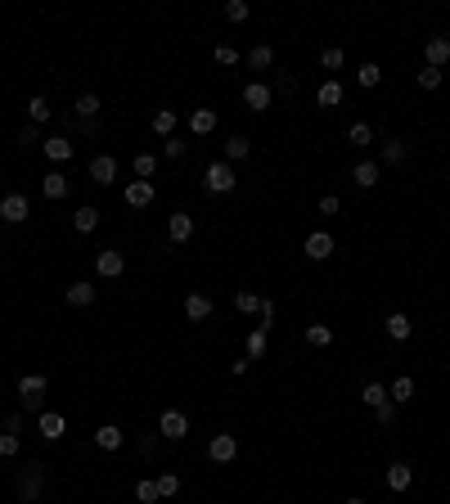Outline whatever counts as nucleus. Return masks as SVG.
<instances>
[{"label": "nucleus", "mask_w": 450, "mask_h": 504, "mask_svg": "<svg viewBox=\"0 0 450 504\" xmlns=\"http://www.w3.org/2000/svg\"><path fill=\"white\" fill-rule=\"evenodd\" d=\"M203 185H207V194H230V189L239 185V176H234V167H230V163H212L203 171Z\"/></svg>", "instance_id": "f257e3e1"}, {"label": "nucleus", "mask_w": 450, "mask_h": 504, "mask_svg": "<svg viewBox=\"0 0 450 504\" xmlns=\"http://www.w3.org/2000/svg\"><path fill=\"white\" fill-rule=\"evenodd\" d=\"M18 396H23L27 410H36L41 396H45V374H23V378H18Z\"/></svg>", "instance_id": "f03ea898"}, {"label": "nucleus", "mask_w": 450, "mask_h": 504, "mask_svg": "<svg viewBox=\"0 0 450 504\" xmlns=\"http://www.w3.org/2000/svg\"><path fill=\"white\" fill-rule=\"evenodd\" d=\"M243 104H248L252 113H266V108L275 104V90H271L266 81H248V86H243Z\"/></svg>", "instance_id": "7ed1b4c3"}, {"label": "nucleus", "mask_w": 450, "mask_h": 504, "mask_svg": "<svg viewBox=\"0 0 450 504\" xmlns=\"http://www.w3.org/2000/svg\"><path fill=\"white\" fill-rule=\"evenodd\" d=\"M234 455H239V441L230 432H216L212 441H207V460H212V464H230Z\"/></svg>", "instance_id": "20e7f679"}, {"label": "nucleus", "mask_w": 450, "mask_h": 504, "mask_svg": "<svg viewBox=\"0 0 450 504\" xmlns=\"http://www.w3.org/2000/svg\"><path fill=\"white\" fill-rule=\"evenodd\" d=\"M27 212H32V203H27L23 194H5V198H0V216H5L9 225H23Z\"/></svg>", "instance_id": "39448f33"}, {"label": "nucleus", "mask_w": 450, "mask_h": 504, "mask_svg": "<svg viewBox=\"0 0 450 504\" xmlns=\"http://www.w3.org/2000/svg\"><path fill=\"white\" fill-rule=\"evenodd\" d=\"M167 239L171 243H189L194 239V216L189 212H171L167 216Z\"/></svg>", "instance_id": "423d86ee"}, {"label": "nucleus", "mask_w": 450, "mask_h": 504, "mask_svg": "<svg viewBox=\"0 0 450 504\" xmlns=\"http://www.w3.org/2000/svg\"><path fill=\"white\" fill-rule=\"evenodd\" d=\"M424 59H428V68H442L446 72V63H450V36H428Z\"/></svg>", "instance_id": "0eeeda50"}, {"label": "nucleus", "mask_w": 450, "mask_h": 504, "mask_svg": "<svg viewBox=\"0 0 450 504\" xmlns=\"http://www.w3.org/2000/svg\"><path fill=\"white\" fill-rule=\"evenodd\" d=\"M95 270H99L104 279H118V275L127 270V257H122L118 248H104L99 257H95Z\"/></svg>", "instance_id": "6e6552de"}, {"label": "nucleus", "mask_w": 450, "mask_h": 504, "mask_svg": "<svg viewBox=\"0 0 450 504\" xmlns=\"http://www.w3.org/2000/svg\"><path fill=\"white\" fill-rule=\"evenodd\" d=\"M302 252L311 257V261H329V257H333V234H329V230H315L311 239H306Z\"/></svg>", "instance_id": "1a4fd4ad"}, {"label": "nucleus", "mask_w": 450, "mask_h": 504, "mask_svg": "<svg viewBox=\"0 0 450 504\" xmlns=\"http://www.w3.org/2000/svg\"><path fill=\"white\" fill-rule=\"evenodd\" d=\"M158 432L167 437V441H180V437L189 432V419H185V414H180V410H167V414H162V419H158Z\"/></svg>", "instance_id": "9d476101"}, {"label": "nucleus", "mask_w": 450, "mask_h": 504, "mask_svg": "<svg viewBox=\"0 0 450 504\" xmlns=\"http://www.w3.org/2000/svg\"><path fill=\"white\" fill-rule=\"evenodd\" d=\"M90 180L95 185H113V180H118V158H109V154L90 158Z\"/></svg>", "instance_id": "9b49d317"}, {"label": "nucleus", "mask_w": 450, "mask_h": 504, "mask_svg": "<svg viewBox=\"0 0 450 504\" xmlns=\"http://www.w3.org/2000/svg\"><path fill=\"white\" fill-rule=\"evenodd\" d=\"M36 432H41L45 441H59V437L68 432V419H63V414H54V410H45L41 419H36Z\"/></svg>", "instance_id": "f8f14e48"}, {"label": "nucleus", "mask_w": 450, "mask_h": 504, "mask_svg": "<svg viewBox=\"0 0 450 504\" xmlns=\"http://www.w3.org/2000/svg\"><path fill=\"white\" fill-rule=\"evenodd\" d=\"M41 487H45V473L41 469H27L23 482H18V496H23V504H36V500H41Z\"/></svg>", "instance_id": "ddd939ff"}, {"label": "nucleus", "mask_w": 450, "mask_h": 504, "mask_svg": "<svg viewBox=\"0 0 450 504\" xmlns=\"http://www.w3.org/2000/svg\"><path fill=\"white\" fill-rule=\"evenodd\" d=\"M347 99V90H342V81L338 77H329L320 86V90H315V104H320V108H338V104Z\"/></svg>", "instance_id": "4468645a"}, {"label": "nucleus", "mask_w": 450, "mask_h": 504, "mask_svg": "<svg viewBox=\"0 0 450 504\" xmlns=\"http://www.w3.org/2000/svg\"><path fill=\"white\" fill-rule=\"evenodd\" d=\"M383 329H387V338H392V342H405L410 334H415V325H410L405 311H392V316L383 320Z\"/></svg>", "instance_id": "2eb2a0df"}, {"label": "nucleus", "mask_w": 450, "mask_h": 504, "mask_svg": "<svg viewBox=\"0 0 450 504\" xmlns=\"http://www.w3.org/2000/svg\"><path fill=\"white\" fill-rule=\"evenodd\" d=\"M153 194H158L153 180H131V185H127V207H149Z\"/></svg>", "instance_id": "dca6fc26"}, {"label": "nucleus", "mask_w": 450, "mask_h": 504, "mask_svg": "<svg viewBox=\"0 0 450 504\" xmlns=\"http://www.w3.org/2000/svg\"><path fill=\"white\" fill-rule=\"evenodd\" d=\"M122 441H127V432H122L118 423L95 428V446H99V450H122Z\"/></svg>", "instance_id": "f3484780"}, {"label": "nucleus", "mask_w": 450, "mask_h": 504, "mask_svg": "<svg viewBox=\"0 0 450 504\" xmlns=\"http://www.w3.org/2000/svg\"><path fill=\"white\" fill-rule=\"evenodd\" d=\"M185 316L194 320V325H203V320L212 316V298H207V293H189L185 298Z\"/></svg>", "instance_id": "a211bd4d"}, {"label": "nucleus", "mask_w": 450, "mask_h": 504, "mask_svg": "<svg viewBox=\"0 0 450 504\" xmlns=\"http://www.w3.org/2000/svg\"><path fill=\"white\" fill-rule=\"evenodd\" d=\"M410 482H415V469H410L405 460L387 464V487H392V491H410Z\"/></svg>", "instance_id": "6ab92c4d"}, {"label": "nucleus", "mask_w": 450, "mask_h": 504, "mask_svg": "<svg viewBox=\"0 0 450 504\" xmlns=\"http://www.w3.org/2000/svg\"><path fill=\"white\" fill-rule=\"evenodd\" d=\"M41 189H45V198H54V203H59V198H68V176H63V171H45V180H41Z\"/></svg>", "instance_id": "aec40b11"}, {"label": "nucleus", "mask_w": 450, "mask_h": 504, "mask_svg": "<svg viewBox=\"0 0 450 504\" xmlns=\"http://www.w3.org/2000/svg\"><path fill=\"white\" fill-rule=\"evenodd\" d=\"M95 225H99V207L81 203V207H77V212H72V230H77V234H90Z\"/></svg>", "instance_id": "412c9836"}, {"label": "nucleus", "mask_w": 450, "mask_h": 504, "mask_svg": "<svg viewBox=\"0 0 450 504\" xmlns=\"http://www.w3.org/2000/svg\"><path fill=\"white\" fill-rule=\"evenodd\" d=\"M189 131H194V136H212L216 131V108H194L189 113Z\"/></svg>", "instance_id": "4be33fe9"}, {"label": "nucleus", "mask_w": 450, "mask_h": 504, "mask_svg": "<svg viewBox=\"0 0 450 504\" xmlns=\"http://www.w3.org/2000/svg\"><path fill=\"white\" fill-rule=\"evenodd\" d=\"M45 158H50V163H68L72 158V140L68 136H50L45 140Z\"/></svg>", "instance_id": "5701e85b"}, {"label": "nucleus", "mask_w": 450, "mask_h": 504, "mask_svg": "<svg viewBox=\"0 0 450 504\" xmlns=\"http://www.w3.org/2000/svg\"><path fill=\"white\" fill-rule=\"evenodd\" d=\"M63 302H68V307H90L95 302V284H86V279H77L68 293H63Z\"/></svg>", "instance_id": "b1692460"}, {"label": "nucleus", "mask_w": 450, "mask_h": 504, "mask_svg": "<svg viewBox=\"0 0 450 504\" xmlns=\"http://www.w3.org/2000/svg\"><path fill=\"white\" fill-rule=\"evenodd\" d=\"M248 154H252V140L248 136H230L225 140V163H243Z\"/></svg>", "instance_id": "393cba45"}, {"label": "nucleus", "mask_w": 450, "mask_h": 504, "mask_svg": "<svg viewBox=\"0 0 450 504\" xmlns=\"http://www.w3.org/2000/svg\"><path fill=\"white\" fill-rule=\"evenodd\" d=\"M410 396H415V378H410V374H401L396 383L387 387V401H392V405H405Z\"/></svg>", "instance_id": "a878e982"}, {"label": "nucleus", "mask_w": 450, "mask_h": 504, "mask_svg": "<svg viewBox=\"0 0 450 504\" xmlns=\"http://www.w3.org/2000/svg\"><path fill=\"white\" fill-rule=\"evenodd\" d=\"M351 180H356L360 189H374L378 185V163H356L351 167Z\"/></svg>", "instance_id": "bb28decb"}, {"label": "nucleus", "mask_w": 450, "mask_h": 504, "mask_svg": "<svg viewBox=\"0 0 450 504\" xmlns=\"http://www.w3.org/2000/svg\"><path fill=\"white\" fill-rule=\"evenodd\" d=\"M99 108H104L99 95H81V99H77V122H95V117H99Z\"/></svg>", "instance_id": "cd10ccee"}, {"label": "nucleus", "mask_w": 450, "mask_h": 504, "mask_svg": "<svg viewBox=\"0 0 450 504\" xmlns=\"http://www.w3.org/2000/svg\"><path fill=\"white\" fill-rule=\"evenodd\" d=\"M27 122H32V127H45V122H50V104H45V95L27 99Z\"/></svg>", "instance_id": "c85d7f7f"}, {"label": "nucleus", "mask_w": 450, "mask_h": 504, "mask_svg": "<svg viewBox=\"0 0 450 504\" xmlns=\"http://www.w3.org/2000/svg\"><path fill=\"white\" fill-rule=\"evenodd\" d=\"M176 113H171V108H158V113H153V131H158V136L162 140H171V131H176Z\"/></svg>", "instance_id": "c756f323"}, {"label": "nucleus", "mask_w": 450, "mask_h": 504, "mask_svg": "<svg viewBox=\"0 0 450 504\" xmlns=\"http://www.w3.org/2000/svg\"><path fill=\"white\" fill-rule=\"evenodd\" d=\"M405 154H410V149H405V140H383V163H387V167L405 163Z\"/></svg>", "instance_id": "7c9ffc66"}, {"label": "nucleus", "mask_w": 450, "mask_h": 504, "mask_svg": "<svg viewBox=\"0 0 450 504\" xmlns=\"http://www.w3.org/2000/svg\"><path fill=\"white\" fill-rule=\"evenodd\" d=\"M271 63H275V50H271V45H252V50H248V68L262 72V68H271Z\"/></svg>", "instance_id": "2f4dec72"}, {"label": "nucleus", "mask_w": 450, "mask_h": 504, "mask_svg": "<svg viewBox=\"0 0 450 504\" xmlns=\"http://www.w3.org/2000/svg\"><path fill=\"white\" fill-rule=\"evenodd\" d=\"M266 347H271V338H266V329H252L248 334V360H262Z\"/></svg>", "instance_id": "473e14b6"}, {"label": "nucleus", "mask_w": 450, "mask_h": 504, "mask_svg": "<svg viewBox=\"0 0 450 504\" xmlns=\"http://www.w3.org/2000/svg\"><path fill=\"white\" fill-rule=\"evenodd\" d=\"M306 342L311 347H333V329L329 325H306Z\"/></svg>", "instance_id": "72a5a7b5"}, {"label": "nucleus", "mask_w": 450, "mask_h": 504, "mask_svg": "<svg viewBox=\"0 0 450 504\" xmlns=\"http://www.w3.org/2000/svg\"><path fill=\"white\" fill-rule=\"evenodd\" d=\"M347 140H351V145H360V149H369V145H374V127H365V122H351Z\"/></svg>", "instance_id": "f704fd0d"}, {"label": "nucleus", "mask_w": 450, "mask_h": 504, "mask_svg": "<svg viewBox=\"0 0 450 504\" xmlns=\"http://www.w3.org/2000/svg\"><path fill=\"white\" fill-rule=\"evenodd\" d=\"M356 81H360V86H365V90H374V86L383 81V68H378V63H360V72H356Z\"/></svg>", "instance_id": "c9c22d12"}, {"label": "nucleus", "mask_w": 450, "mask_h": 504, "mask_svg": "<svg viewBox=\"0 0 450 504\" xmlns=\"http://www.w3.org/2000/svg\"><path fill=\"white\" fill-rule=\"evenodd\" d=\"M234 311H243V316H257V311H262V298H257V293H234Z\"/></svg>", "instance_id": "e433bc0d"}, {"label": "nucleus", "mask_w": 450, "mask_h": 504, "mask_svg": "<svg viewBox=\"0 0 450 504\" xmlns=\"http://www.w3.org/2000/svg\"><path fill=\"white\" fill-rule=\"evenodd\" d=\"M131 167H136V176H140V180H153V171H158V158H153V154H136V163H131Z\"/></svg>", "instance_id": "4c0bfd02"}, {"label": "nucleus", "mask_w": 450, "mask_h": 504, "mask_svg": "<svg viewBox=\"0 0 450 504\" xmlns=\"http://www.w3.org/2000/svg\"><path fill=\"white\" fill-rule=\"evenodd\" d=\"M360 396H365V405H369V410H378V405H387V387H383V383H369V387H365Z\"/></svg>", "instance_id": "58836bf2"}, {"label": "nucleus", "mask_w": 450, "mask_h": 504, "mask_svg": "<svg viewBox=\"0 0 450 504\" xmlns=\"http://www.w3.org/2000/svg\"><path fill=\"white\" fill-rule=\"evenodd\" d=\"M176 491H180V478H176V473H162V478H158V500H171Z\"/></svg>", "instance_id": "ea45409f"}, {"label": "nucleus", "mask_w": 450, "mask_h": 504, "mask_svg": "<svg viewBox=\"0 0 450 504\" xmlns=\"http://www.w3.org/2000/svg\"><path fill=\"white\" fill-rule=\"evenodd\" d=\"M442 77H446L442 68H428V63L419 68V86H424V90H437V86H442Z\"/></svg>", "instance_id": "a19ab883"}, {"label": "nucleus", "mask_w": 450, "mask_h": 504, "mask_svg": "<svg viewBox=\"0 0 450 504\" xmlns=\"http://www.w3.org/2000/svg\"><path fill=\"white\" fill-rule=\"evenodd\" d=\"M320 63H324V68H329V72H338V68H342V63H347V54H342V50H338V45H329V50H324V54H320Z\"/></svg>", "instance_id": "79ce46f5"}, {"label": "nucleus", "mask_w": 450, "mask_h": 504, "mask_svg": "<svg viewBox=\"0 0 450 504\" xmlns=\"http://www.w3.org/2000/svg\"><path fill=\"white\" fill-rule=\"evenodd\" d=\"M18 450H23V441H18V432H0V455H5V460H14Z\"/></svg>", "instance_id": "37998d69"}, {"label": "nucleus", "mask_w": 450, "mask_h": 504, "mask_svg": "<svg viewBox=\"0 0 450 504\" xmlns=\"http://www.w3.org/2000/svg\"><path fill=\"white\" fill-rule=\"evenodd\" d=\"M243 18H248L243 0H225V23H243Z\"/></svg>", "instance_id": "c03bdc74"}, {"label": "nucleus", "mask_w": 450, "mask_h": 504, "mask_svg": "<svg viewBox=\"0 0 450 504\" xmlns=\"http://www.w3.org/2000/svg\"><path fill=\"white\" fill-rule=\"evenodd\" d=\"M14 140H18L23 149H32L36 140H41V127H32V122H27V127H18V136H14Z\"/></svg>", "instance_id": "a18cd8bd"}, {"label": "nucleus", "mask_w": 450, "mask_h": 504, "mask_svg": "<svg viewBox=\"0 0 450 504\" xmlns=\"http://www.w3.org/2000/svg\"><path fill=\"white\" fill-rule=\"evenodd\" d=\"M216 63H221V68H234V63H239V50H234V45H216Z\"/></svg>", "instance_id": "49530a36"}, {"label": "nucleus", "mask_w": 450, "mask_h": 504, "mask_svg": "<svg viewBox=\"0 0 450 504\" xmlns=\"http://www.w3.org/2000/svg\"><path fill=\"white\" fill-rule=\"evenodd\" d=\"M136 500L140 504H153V500H158V482H140V487H136Z\"/></svg>", "instance_id": "de8ad7c7"}, {"label": "nucleus", "mask_w": 450, "mask_h": 504, "mask_svg": "<svg viewBox=\"0 0 450 504\" xmlns=\"http://www.w3.org/2000/svg\"><path fill=\"white\" fill-rule=\"evenodd\" d=\"M320 212H324V216H338V212H342V198H338V194H324V198H320Z\"/></svg>", "instance_id": "09e8293b"}, {"label": "nucleus", "mask_w": 450, "mask_h": 504, "mask_svg": "<svg viewBox=\"0 0 450 504\" xmlns=\"http://www.w3.org/2000/svg\"><path fill=\"white\" fill-rule=\"evenodd\" d=\"M374 419H378L383 428H392V423H396V405H392V401H387V405H378V410H374Z\"/></svg>", "instance_id": "8fccbe9b"}, {"label": "nucleus", "mask_w": 450, "mask_h": 504, "mask_svg": "<svg viewBox=\"0 0 450 504\" xmlns=\"http://www.w3.org/2000/svg\"><path fill=\"white\" fill-rule=\"evenodd\" d=\"M162 154H167V158H176V163H180V158H185V140H176V136H171L167 145H162Z\"/></svg>", "instance_id": "3c124183"}, {"label": "nucleus", "mask_w": 450, "mask_h": 504, "mask_svg": "<svg viewBox=\"0 0 450 504\" xmlns=\"http://www.w3.org/2000/svg\"><path fill=\"white\" fill-rule=\"evenodd\" d=\"M293 90H298V81H293V77H289V72H284V77H280V81H275V95H293Z\"/></svg>", "instance_id": "603ef678"}, {"label": "nucleus", "mask_w": 450, "mask_h": 504, "mask_svg": "<svg viewBox=\"0 0 450 504\" xmlns=\"http://www.w3.org/2000/svg\"><path fill=\"white\" fill-rule=\"evenodd\" d=\"M271 320H275V302L262 298V329H271Z\"/></svg>", "instance_id": "864d4df0"}, {"label": "nucleus", "mask_w": 450, "mask_h": 504, "mask_svg": "<svg viewBox=\"0 0 450 504\" xmlns=\"http://www.w3.org/2000/svg\"><path fill=\"white\" fill-rule=\"evenodd\" d=\"M342 504H369V500H360V496H351V500H342Z\"/></svg>", "instance_id": "5fc2aeb1"}, {"label": "nucleus", "mask_w": 450, "mask_h": 504, "mask_svg": "<svg viewBox=\"0 0 450 504\" xmlns=\"http://www.w3.org/2000/svg\"><path fill=\"white\" fill-rule=\"evenodd\" d=\"M446 72H450V63H446Z\"/></svg>", "instance_id": "6e6d98bb"}]
</instances>
